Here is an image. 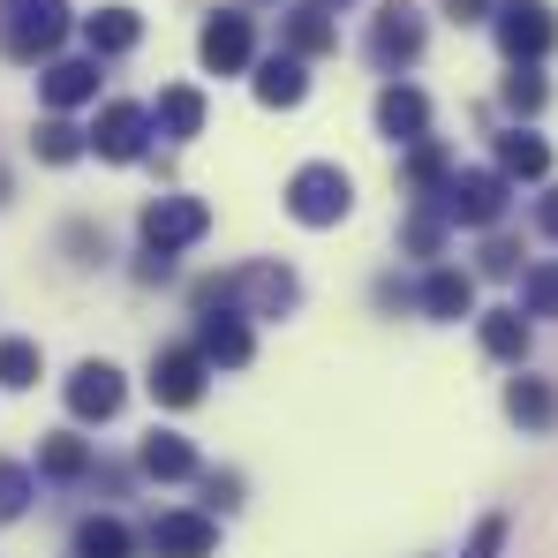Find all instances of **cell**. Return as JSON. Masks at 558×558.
<instances>
[{"label": "cell", "mask_w": 558, "mask_h": 558, "mask_svg": "<svg viewBox=\"0 0 558 558\" xmlns=\"http://www.w3.org/2000/svg\"><path fill=\"white\" fill-rule=\"evenodd\" d=\"M76 558H129V529H121L113 513H92V521L76 529Z\"/></svg>", "instance_id": "obj_25"}, {"label": "cell", "mask_w": 558, "mask_h": 558, "mask_svg": "<svg viewBox=\"0 0 558 558\" xmlns=\"http://www.w3.org/2000/svg\"><path fill=\"white\" fill-rule=\"evenodd\" d=\"M446 174H453V159H446V151L423 136V144L408 151V189H423V196H430V189H446Z\"/></svg>", "instance_id": "obj_28"}, {"label": "cell", "mask_w": 558, "mask_h": 558, "mask_svg": "<svg viewBox=\"0 0 558 558\" xmlns=\"http://www.w3.org/2000/svg\"><path fill=\"white\" fill-rule=\"evenodd\" d=\"M211 551H219L211 513H159L151 521V558H211Z\"/></svg>", "instance_id": "obj_11"}, {"label": "cell", "mask_w": 558, "mask_h": 558, "mask_svg": "<svg viewBox=\"0 0 558 558\" xmlns=\"http://www.w3.org/2000/svg\"><path fill=\"white\" fill-rule=\"evenodd\" d=\"M136 38H144V15H136V8H98V15H84V46H92L98 61L129 53Z\"/></svg>", "instance_id": "obj_16"}, {"label": "cell", "mask_w": 558, "mask_h": 558, "mask_svg": "<svg viewBox=\"0 0 558 558\" xmlns=\"http://www.w3.org/2000/svg\"><path fill=\"white\" fill-rule=\"evenodd\" d=\"M513 265H521V250H513V242H490V250H483V272H513Z\"/></svg>", "instance_id": "obj_36"}, {"label": "cell", "mask_w": 558, "mask_h": 558, "mask_svg": "<svg viewBox=\"0 0 558 558\" xmlns=\"http://www.w3.org/2000/svg\"><path fill=\"white\" fill-rule=\"evenodd\" d=\"M0 189H8V174H0Z\"/></svg>", "instance_id": "obj_40"}, {"label": "cell", "mask_w": 558, "mask_h": 558, "mask_svg": "<svg viewBox=\"0 0 558 558\" xmlns=\"http://www.w3.org/2000/svg\"><path fill=\"white\" fill-rule=\"evenodd\" d=\"M415 53H423V15H415L408 0L377 8V15H371V61H377V69H408Z\"/></svg>", "instance_id": "obj_7"}, {"label": "cell", "mask_w": 558, "mask_h": 558, "mask_svg": "<svg viewBox=\"0 0 558 558\" xmlns=\"http://www.w3.org/2000/svg\"><path fill=\"white\" fill-rule=\"evenodd\" d=\"M121 400H129V385H121L113 363H84V371L69 377V415H76V423H113Z\"/></svg>", "instance_id": "obj_9"}, {"label": "cell", "mask_w": 558, "mask_h": 558, "mask_svg": "<svg viewBox=\"0 0 558 558\" xmlns=\"http://www.w3.org/2000/svg\"><path fill=\"white\" fill-rule=\"evenodd\" d=\"M196 355L211 363V371H242L250 355H257V340H250V325H242V310H204V325H196Z\"/></svg>", "instance_id": "obj_8"}, {"label": "cell", "mask_w": 558, "mask_h": 558, "mask_svg": "<svg viewBox=\"0 0 558 558\" xmlns=\"http://www.w3.org/2000/svg\"><path fill=\"white\" fill-rule=\"evenodd\" d=\"M151 121H159V136H174V144L196 136V129H204V92H189V84L159 92V113H151Z\"/></svg>", "instance_id": "obj_21"}, {"label": "cell", "mask_w": 558, "mask_h": 558, "mask_svg": "<svg viewBox=\"0 0 558 558\" xmlns=\"http://www.w3.org/2000/svg\"><path fill=\"white\" fill-rule=\"evenodd\" d=\"M498 174H506V182H544V174H551V151H544V136H529V129L498 136Z\"/></svg>", "instance_id": "obj_18"}, {"label": "cell", "mask_w": 558, "mask_h": 558, "mask_svg": "<svg viewBox=\"0 0 558 558\" xmlns=\"http://www.w3.org/2000/svg\"><path fill=\"white\" fill-rule=\"evenodd\" d=\"M348 204H355V182L340 174V167H294V182H287V211L302 219V227H340L348 219Z\"/></svg>", "instance_id": "obj_2"}, {"label": "cell", "mask_w": 558, "mask_h": 558, "mask_svg": "<svg viewBox=\"0 0 558 558\" xmlns=\"http://www.w3.org/2000/svg\"><path fill=\"white\" fill-rule=\"evenodd\" d=\"M69 38V0H0V53L8 61H53Z\"/></svg>", "instance_id": "obj_1"}, {"label": "cell", "mask_w": 558, "mask_h": 558, "mask_svg": "<svg viewBox=\"0 0 558 558\" xmlns=\"http://www.w3.org/2000/svg\"><path fill=\"white\" fill-rule=\"evenodd\" d=\"M506 106H513V113H544V76H536L529 61H513V76H506Z\"/></svg>", "instance_id": "obj_30"}, {"label": "cell", "mask_w": 558, "mask_h": 558, "mask_svg": "<svg viewBox=\"0 0 558 558\" xmlns=\"http://www.w3.org/2000/svg\"><path fill=\"white\" fill-rule=\"evenodd\" d=\"M204 355L196 348H167V355H151V400L159 408H196L204 400Z\"/></svg>", "instance_id": "obj_10"}, {"label": "cell", "mask_w": 558, "mask_h": 558, "mask_svg": "<svg viewBox=\"0 0 558 558\" xmlns=\"http://www.w3.org/2000/svg\"><path fill=\"white\" fill-rule=\"evenodd\" d=\"M23 506H31V475H23L15 461H0V521H15Z\"/></svg>", "instance_id": "obj_32"}, {"label": "cell", "mask_w": 558, "mask_h": 558, "mask_svg": "<svg viewBox=\"0 0 558 558\" xmlns=\"http://www.w3.org/2000/svg\"><path fill=\"white\" fill-rule=\"evenodd\" d=\"M498 46H506V61H544L558 46V15L544 0H506L498 8Z\"/></svg>", "instance_id": "obj_4"}, {"label": "cell", "mask_w": 558, "mask_h": 558, "mask_svg": "<svg viewBox=\"0 0 558 558\" xmlns=\"http://www.w3.org/2000/svg\"><path fill=\"white\" fill-rule=\"evenodd\" d=\"M506 415H513L521 430H551L558 423V392L544 385V377H513V385H506Z\"/></svg>", "instance_id": "obj_17"}, {"label": "cell", "mask_w": 558, "mask_h": 558, "mask_svg": "<svg viewBox=\"0 0 558 558\" xmlns=\"http://www.w3.org/2000/svg\"><path fill=\"white\" fill-rule=\"evenodd\" d=\"M377 129H385L392 144H423V136H430V98L415 92V84H385V92H377Z\"/></svg>", "instance_id": "obj_14"}, {"label": "cell", "mask_w": 558, "mask_h": 558, "mask_svg": "<svg viewBox=\"0 0 558 558\" xmlns=\"http://www.w3.org/2000/svg\"><path fill=\"white\" fill-rule=\"evenodd\" d=\"M498 544H506V521L490 513V521H483V529L468 536V551H461V558H498Z\"/></svg>", "instance_id": "obj_34"}, {"label": "cell", "mask_w": 558, "mask_h": 558, "mask_svg": "<svg viewBox=\"0 0 558 558\" xmlns=\"http://www.w3.org/2000/svg\"><path fill=\"white\" fill-rule=\"evenodd\" d=\"M144 475H151V483H189V475H196L189 438H174V430H151V438H144Z\"/></svg>", "instance_id": "obj_19"}, {"label": "cell", "mask_w": 558, "mask_h": 558, "mask_svg": "<svg viewBox=\"0 0 558 558\" xmlns=\"http://www.w3.org/2000/svg\"><path fill=\"white\" fill-rule=\"evenodd\" d=\"M317 8H348V0H317Z\"/></svg>", "instance_id": "obj_39"}, {"label": "cell", "mask_w": 558, "mask_h": 558, "mask_svg": "<svg viewBox=\"0 0 558 558\" xmlns=\"http://www.w3.org/2000/svg\"><path fill=\"white\" fill-rule=\"evenodd\" d=\"M84 151H92L84 129H69V121H46V129H38V159H46V167H69V159H84Z\"/></svg>", "instance_id": "obj_27"}, {"label": "cell", "mask_w": 558, "mask_h": 558, "mask_svg": "<svg viewBox=\"0 0 558 558\" xmlns=\"http://www.w3.org/2000/svg\"><path fill=\"white\" fill-rule=\"evenodd\" d=\"M446 15L453 23H483V0H446Z\"/></svg>", "instance_id": "obj_37"}, {"label": "cell", "mask_w": 558, "mask_h": 558, "mask_svg": "<svg viewBox=\"0 0 558 558\" xmlns=\"http://www.w3.org/2000/svg\"><path fill=\"white\" fill-rule=\"evenodd\" d=\"M521 294H529V310H536V317H558V265H536Z\"/></svg>", "instance_id": "obj_33"}, {"label": "cell", "mask_w": 558, "mask_h": 558, "mask_svg": "<svg viewBox=\"0 0 558 558\" xmlns=\"http://www.w3.org/2000/svg\"><path fill=\"white\" fill-rule=\"evenodd\" d=\"M204 227H211V211L196 196H151L144 204V242L151 250H189V242H204Z\"/></svg>", "instance_id": "obj_5"}, {"label": "cell", "mask_w": 558, "mask_h": 558, "mask_svg": "<svg viewBox=\"0 0 558 558\" xmlns=\"http://www.w3.org/2000/svg\"><path fill=\"white\" fill-rule=\"evenodd\" d=\"M38 92H46V106H53V113H69V106L98 98V53H92V61H46Z\"/></svg>", "instance_id": "obj_15"}, {"label": "cell", "mask_w": 558, "mask_h": 558, "mask_svg": "<svg viewBox=\"0 0 558 558\" xmlns=\"http://www.w3.org/2000/svg\"><path fill=\"white\" fill-rule=\"evenodd\" d=\"M294 272L287 265H250V272H234V294L227 302H250V317H287L294 310Z\"/></svg>", "instance_id": "obj_13"}, {"label": "cell", "mask_w": 558, "mask_h": 558, "mask_svg": "<svg viewBox=\"0 0 558 558\" xmlns=\"http://www.w3.org/2000/svg\"><path fill=\"white\" fill-rule=\"evenodd\" d=\"M438 242H446V211L423 204V211L408 219V250H415V257H438Z\"/></svg>", "instance_id": "obj_31"}, {"label": "cell", "mask_w": 558, "mask_h": 558, "mask_svg": "<svg viewBox=\"0 0 558 558\" xmlns=\"http://www.w3.org/2000/svg\"><path fill=\"white\" fill-rule=\"evenodd\" d=\"M196 53H204L211 76H242V69H250V15H234V8L211 15L204 38H196Z\"/></svg>", "instance_id": "obj_12"}, {"label": "cell", "mask_w": 558, "mask_h": 558, "mask_svg": "<svg viewBox=\"0 0 558 558\" xmlns=\"http://www.w3.org/2000/svg\"><path fill=\"white\" fill-rule=\"evenodd\" d=\"M483 348H490L498 363H521V355H529V325H521V310H490V317H483Z\"/></svg>", "instance_id": "obj_24"}, {"label": "cell", "mask_w": 558, "mask_h": 558, "mask_svg": "<svg viewBox=\"0 0 558 558\" xmlns=\"http://www.w3.org/2000/svg\"><path fill=\"white\" fill-rule=\"evenodd\" d=\"M438 211H446L453 227H498V219H506V174H490V167L446 174V189H438Z\"/></svg>", "instance_id": "obj_3"}, {"label": "cell", "mask_w": 558, "mask_h": 558, "mask_svg": "<svg viewBox=\"0 0 558 558\" xmlns=\"http://www.w3.org/2000/svg\"><path fill=\"white\" fill-rule=\"evenodd\" d=\"M144 144H151V113L144 106H106L98 113V129H92V151L106 159V167H129V159H144Z\"/></svg>", "instance_id": "obj_6"}, {"label": "cell", "mask_w": 558, "mask_h": 558, "mask_svg": "<svg viewBox=\"0 0 558 558\" xmlns=\"http://www.w3.org/2000/svg\"><path fill=\"white\" fill-rule=\"evenodd\" d=\"M204 490H211V506H242V475H204Z\"/></svg>", "instance_id": "obj_35"}, {"label": "cell", "mask_w": 558, "mask_h": 558, "mask_svg": "<svg viewBox=\"0 0 558 558\" xmlns=\"http://www.w3.org/2000/svg\"><path fill=\"white\" fill-rule=\"evenodd\" d=\"M38 371H46V355H38V340H0V385H38Z\"/></svg>", "instance_id": "obj_26"}, {"label": "cell", "mask_w": 558, "mask_h": 558, "mask_svg": "<svg viewBox=\"0 0 558 558\" xmlns=\"http://www.w3.org/2000/svg\"><path fill=\"white\" fill-rule=\"evenodd\" d=\"M279 38H287V53H302V61H310V53H332V23H325V8H317V0H310V8H294V15L279 23Z\"/></svg>", "instance_id": "obj_22"}, {"label": "cell", "mask_w": 558, "mask_h": 558, "mask_svg": "<svg viewBox=\"0 0 558 558\" xmlns=\"http://www.w3.org/2000/svg\"><path fill=\"white\" fill-rule=\"evenodd\" d=\"M38 468H46V475H84V468H92V446H84V438H46Z\"/></svg>", "instance_id": "obj_29"}, {"label": "cell", "mask_w": 558, "mask_h": 558, "mask_svg": "<svg viewBox=\"0 0 558 558\" xmlns=\"http://www.w3.org/2000/svg\"><path fill=\"white\" fill-rule=\"evenodd\" d=\"M423 310H430V317H468V310H475V279L468 272H430Z\"/></svg>", "instance_id": "obj_23"}, {"label": "cell", "mask_w": 558, "mask_h": 558, "mask_svg": "<svg viewBox=\"0 0 558 558\" xmlns=\"http://www.w3.org/2000/svg\"><path fill=\"white\" fill-rule=\"evenodd\" d=\"M302 92H310L302 53H279V61H265V69H257V98H265V106H302Z\"/></svg>", "instance_id": "obj_20"}, {"label": "cell", "mask_w": 558, "mask_h": 558, "mask_svg": "<svg viewBox=\"0 0 558 558\" xmlns=\"http://www.w3.org/2000/svg\"><path fill=\"white\" fill-rule=\"evenodd\" d=\"M536 219H544V234H551V242H558V189H551V196H544V211H536Z\"/></svg>", "instance_id": "obj_38"}]
</instances>
